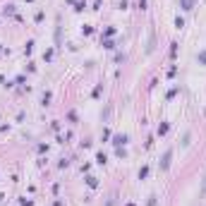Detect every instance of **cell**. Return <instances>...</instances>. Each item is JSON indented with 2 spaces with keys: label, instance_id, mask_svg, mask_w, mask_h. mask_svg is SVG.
I'll return each instance as SVG.
<instances>
[{
  "label": "cell",
  "instance_id": "obj_1",
  "mask_svg": "<svg viewBox=\"0 0 206 206\" xmlns=\"http://www.w3.org/2000/svg\"><path fill=\"white\" fill-rule=\"evenodd\" d=\"M170 161H172V149H168L163 153V158H161V170H168L170 168Z\"/></svg>",
  "mask_w": 206,
  "mask_h": 206
},
{
  "label": "cell",
  "instance_id": "obj_2",
  "mask_svg": "<svg viewBox=\"0 0 206 206\" xmlns=\"http://www.w3.org/2000/svg\"><path fill=\"white\" fill-rule=\"evenodd\" d=\"M127 134H115V137H113V146H115V149H122V146H125V144H127Z\"/></svg>",
  "mask_w": 206,
  "mask_h": 206
},
{
  "label": "cell",
  "instance_id": "obj_3",
  "mask_svg": "<svg viewBox=\"0 0 206 206\" xmlns=\"http://www.w3.org/2000/svg\"><path fill=\"white\" fill-rule=\"evenodd\" d=\"M168 130H170V125H168V122H161V125H158V137H166Z\"/></svg>",
  "mask_w": 206,
  "mask_h": 206
},
{
  "label": "cell",
  "instance_id": "obj_4",
  "mask_svg": "<svg viewBox=\"0 0 206 206\" xmlns=\"http://www.w3.org/2000/svg\"><path fill=\"white\" fill-rule=\"evenodd\" d=\"M180 7L182 10H192L194 7V0H180Z\"/></svg>",
  "mask_w": 206,
  "mask_h": 206
},
{
  "label": "cell",
  "instance_id": "obj_5",
  "mask_svg": "<svg viewBox=\"0 0 206 206\" xmlns=\"http://www.w3.org/2000/svg\"><path fill=\"white\" fill-rule=\"evenodd\" d=\"M197 63L206 67V48H204V50H199V55H197Z\"/></svg>",
  "mask_w": 206,
  "mask_h": 206
},
{
  "label": "cell",
  "instance_id": "obj_6",
  "mask_svg": "<svg viewBox=\"0 0 206 206\" xmlns=\"http://www.w3.org/2000/svg\"><path fill=\"white\" fill-rule=\"evenodd\" d=\"M86 185H89V187L94 189V187H98V180H96L94 175H89V177H86Z\"/></svg>",
  "mask_w": 206,
  "mask_h": 206
},
{
  "label": "cell",
  "instance_id": "obj_7",
  "mask_svg": "<svg viewBox=\"0 0 206 206\" xmlns=\"http://www.w3.org/2000/svg\"><path fill=\"white\" fill-rule=\"evenodd\" d=\"M105 161H108V156H105V153H96V163H101V166H105Z\"/></svg>",
  "mask_w": 206,
  "mask_h": 206
},
{
  "label": "cell",
  "instance_id": "obj_8",
  "mask_svg": "<svg viewBox=\"0 0 206 206\" xmlns=\"http://www.w3.org/2000/svg\"><path fill=\"white\" fill-rule=\"evenodd\" d=\"M101 91H103V84H96V89L91 91V96H94V98H98V96H101Z\"/></svg>",
  "mask_w": 206,
  "mask_h": 206
},
{
  "label": "cell",
  "instance_id": "obj_9",
  "mask_svg": "<svg viewBox=\"0 0 206 206\" xmlns=\"http://www.w3.org/2000/svg\"><path fill=\"white\" fill-rule=\"evenodd\" d=\"M146 175H149V166H141V168H139V180H144Z\"/></svg>",
  "mask_w": 206,
  "mask_h": 206
},
{
  "label": "cell",
  "instance_id": "obj_10",
  "mask_svg": "<svg viewBox=\"0 0 206 206\" xmlns=\"http://www.w3.org/2000/svg\"><path fill=\"white\" fill-rule=\"evenodd\" d=\"M74 5H77V7H74V10H77V12H82V10H84V7H86V2H84V0H77V2H74Z\"/></svg>",
  "mask_w": 206,
  "mask_h": 206
},
{
  "label": "cell",
  "instance_id": "obj_11",
  "mask_svg": "<svg viewBox=\"0 0 206 206\" xmlns=\"http://www.w3.org/2000/svg\"><path fill=\"white\" fill-rule=\"evenodd\" d=\"M2 12H5V14H12V12H14V5H12V2H10V5H5V7H2Z\"/></svg>",
  "mask_w": 206,
  "mask_h": 206
},
{
  "label": "cell",
  "instance_id": "obj_12",
  "mask_svg": "<svg viewBox=\"0 0 206 206\" xmlns=\"http://www.w3.org/2000/svg\"><path fill=\"white\" fill-rule=\"evenodd\" d=\"M103 48H105V50H113V48H115V43H113V41H108V38H105V41H103Z\"/></svg>",
  "mask_w": 206,
  "mask_h": 206
},
{
  "label": "cell",
  "instance_id": "obj_13",
  "mask_svg": "<svg viewBox=\"0 0 206 206\" xmlns=\"http://www.w3.org/2000/svg\"><path fill=\"white\" fill-rule=\"evenodd\" d=\"M175 27L182 29V27H185V19H182V17H175Z\"/></svg>",
  "mask_w": 206,
  "mask_h": 206
},
{
  "label": "cell",
  "instance_id": "obj_14",
  "mask_svg": "<svg viewBox=\"0 0 206 206\" xmlns=\"http://www.w3.org/2000/svg\"><path fill=\"white\" fill-rule=\"evenodd\" d=\"M31 48H34V41H27V46H24V53L29 55V53H31Z\"/></svg>",
  "mask_w": 206,
  "mask_h": 206
},
{
  "label": "cell",
  "instance_id": "obj_15",
  "mask_svg": "<svg viewBox=\"0 0 206 206\" xmlns=\"http://www.w3.org/2000/svg\"><path fill=\"white\" fill-rule=\"evenodd\" d=\"M91 31H94V29H91L89 24H84V27H82V34H84V36H89V34H91Z\"/></svg>",
  "mask_w": 206,
  "mask_h": 206
},
{
  "label": "cell",
  "instance_id": "obj_16",
  "mask_svg": "<svg viewBox=\"0 0 206 206\" xmlns=\"http://www.w3.org/2000/svg\"><path fill=\"white\" fill-rule=\"evenodd\" d=\"M177 55V43H170V58Z\"/></svg>",
  "mask_w": 206,
  "mask_h": 206
},
{
  "label": "cell",
  "instance_id": "obj_17",
  "mask_svg": "<svg viewBox=\"0 0 206 206\" xmlns=\"http://www.w3.org/2000/svg\"><path fill=\"white\" fill-rule=\"evenodd\" d=\"M146 206H156V194H151V197H149V204Z\"/></svg>",
  "mask_w": 206,
  "mask_h": 206
},
{
  "label": "cell",
  "instance_id": "obj_18",
  "mask_svg": "<svg viewBox=\"0 0 206 206\" xmlns=\"http://www.w3.org/2000/svg\"><path fill=\"white\" fill-rule=\"evenodd\" d=\"M19 204H22V206H31V201H29V199H22Z\"/></svg>",
  "mask_w": 206,
  "mask_h": 206
},
{
  "label": "cell",
  "instance_id": "obj_19",
  "mask_svg": "<svg viewBox=\"0 0 206 206\" xmlns=\"http://www.w3.org/2000/svg\"><path fill=\"white\" fill-rule=\"evenodd\" d=\"M139 7L144 10V7H146V0H139Z\"/></svg>",
  "mask_w": 206,
  "mask_h": 206
},
{
  "label": "cell",
  "instance_id": "obj_20",
  "mask_svg": "<svg viewBox=\"0 0 206 206\" xmlns=\"http://www.w3.org/2000/svg\"><path fill=\"white\" fill-rule=\"evenodd\" d=\"M127 206H134V204H127Z\"/></svg>",
  "mask_w": 206,
  "mask_h": 206
},
{
  "label": "cell",
  "instance_id": "obj_21",
  "mask_svg": "<svg viewBox=\"0 0 206 206\" xmlns=\"http://www.w3.org/2000/svg\"><path fill=\"white\" fill-rule=\"evenodd\" d=\"M0 50H2V46H0Z\"/></svg>",
  "mask_w": 206,
  "mask_h": 206
}]
</instances>
